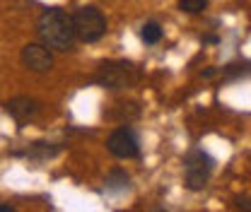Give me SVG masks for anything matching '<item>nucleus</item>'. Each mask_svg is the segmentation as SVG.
I'll use <instances>...</instances> for the list:
<instances>
[{
  "instance_id": "3",
  "label": "nucleus",
  "mask_w": 251,
  "mask_h": 212,
  "mask_svg": "<svg viewBox=\"0 0 251 212\" xmlns=\"http://www.w3.org/2000/svg\"><path fill=\"white\" fill-rule=\"evenodd\" d=\"M73 27H75V36L85 44H97L99 39H104L106 34V17L99 7L94 5H85L80 10H75L73 15Z\"/></svg>"
},
{
  "instance_id": "11",
  "label": "nucleus",
  "mask_w": 251,
  "mask_h": 212,
  "mask_svg": "<svg viewBox=\"0 0 251 212\" xmlns=\"http://www.w3.org/2000/svg\"><path fill=\"white\" fill-rule=\"evenodd\" d=\"M237 208L239 210H251V198H239L237 200Z\"/></svg>"
},
{
  "instance_id": "9",
  "label": "nucleus",
  "mask_w": 251,
  "mask_h": 212,
  "mask_svg": "<svg viewBox=\"0 0 251 212\" xmlns=\"http://www.w3.org/2000/svg\"><path fill=\"white\" fill-rule=\"evenodd\" d=\"M106 188L109 190H124V188H128V176L124 171H111L109 179H106Z\"/></svg>"
},
{
  "instance_id": "4",
  "label": "nucleus",
  "mask_w": 251,
  "mask_h": 212,
  "mask_svg": "<svg viewBox=\"0 0 251 212\" xmlns=\"http://www.w3.org/2000/svg\"><path fill=\"white\" fill-rule=\"evenodd\" d=\"M213 166H215V159L203 150H191L184 159V169H186V188L191 190H203L208 181H210V174H213Z\"/></svg>"
},
{
  "instance_id": "7",
  "label": "nucleus",
  "mask_w": 251,
  "mask_h": 212,
  "mask_svg": "<svg viewBox=\"0 0 251 212\" xmlns=\"http://www.w3.org/2000/svg\"><path fill=\"white\" fill-rule=\"evenodd\" d=\"M39 111H41V106H39V101L31 99V96H15V99L7 101V114L17 123L34 121V118L39 116Z\"/></svg>"
},
{
  "instance_id": "5",
  "label": "nucleus",
  "mask_w": 251,
  "mask_h": 212,
  "mask_svg": "<svg viewBox=\"0 0 251 212\" xmlns=\"http://www.w3.org/2000/svg\"><path fill=\"white\" fill-rule=\"evenodd\" d=\"M106 150L119 159H138L140 157V142L138 135L130 128H119L109 135L106 140Z\"/></svg>"
},
{
  "instance_id": "13",
  "label": "nucleus",
  "mask_w": 251,
  "mask_h": 212,
  "mask_svg": "<svg viewBox=\"0 0 251 212\" xmlns=\"http://www.w3.org/2000/svg\"><path fill=\"white\" fill-rule=\"evenodd\" d=\"M0 212H15L12 205H0Z\"/></svg>"
},
{
  "instance_id": "12",
  "label": "nucleus",
  "mask_w": 251,
  "mask_h": 212,
  "mask_svg": "<svg viewBox=\"0 0 251 212\" xmlns=\"http://www.w3.org/2000/svg\"><path fill=\"white\" fill-rule=\"evenodd\" d=\"M215 72H218V70H215V68H208V70H205V72H203V77H215Z\"/></svg>"
},
{
  "instance_id": "6",
  "label": "nucleus",
  "mask_w": 251,
  "mask_h": 212,
  "mask_svg": "<svg viewBox=\"0 0 251 212\" xmlns=\"http://www.w3.org/2000/svg\"><path fill=\"white\" fill-rule=\"evenodd\" d=\"M22 63L31 72H49L53 68V53L44 44H27L22 48Z\"/></svg>"
},
{
  "instance_id": "10",
  "label": "nucleus",
  "mask_w": 251,
  "mask_h": 212,
  "mask_svg": "<svg viewBox=\"0 0 251 212\" xmlns=\"http://www.w3.org/2000/svg\"><path fill=\"white\" fill-rule=\"evenodd\" d=\"M208 7V0H179V10L188 15H198Z\"/></svg>"
},
{
  "instance_id": "8",
  "label": "nucleus",
  "mask_w": 251,
  "mask_h": 212,
  "mask_svg": "<svg viewBox=\"0 0 251 212\" xmlns=\"http://www.w3.org/2000/svg\"><path fill=\"white\" fill-rule=\"evenodd\" d=\"M140 36H143V41L145 44H159V39H162V27L157 24V22H148L145 27H143V31H140Z\"/></svg>"
},
{
  "instance_id": "1",
  "label": "nucleus",
  "mask_w": 251,
  "mask_h": 212,
  "mask_svg": "<svg viewBox=\"0 0 251 212\" xmlns=\"http://www.w3.org/2000/svg\"><path fill=\"white\" fill-rule=\"evenodd\" d=\"M36 34L41 39L44 46H49L51 51H73L75 46V27H73V15H68L65 10H46L39 22H36Z\"/></svg>"
},
{
  "instance_id": "2",
  "label": "nucleus",
  "mask_w": 251,
  "mask_h": 212,
  "mask_svg": "<svg viewBox=\"0 0 251 212\" xmlns=\"http://www.w3.org/2000/svg\"><path fill=\"white\" fill-rule=\"evenodd\" d=\"M94 80L101 87H109V90H126V87L138 85L140 70L128 61H106L99 65Z\"/></svg>"
}]
</instances>
